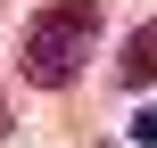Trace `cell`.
Listing matches in <instances>:
<instances>
[{
  "mask_svg": "<svg viewBox=\"0 0 157 148\" xmlns=\"http://www.w3.org/2000/svg\"><path fill=\"white\" fill-rule=\"evenodd\" d=\"M8 132H17V107H8V91H0V140H8Z\"/></svg>",
  "mask_w": 157,
  "mask_h": 148,
  "instance_id": "4",
  "label": "cell"
},
{
  "mask_svg": "<svg viewBox=\"0 0 157 148\" xmlns=\"http://www.w3.org/2000/svg\"><path fill=\"white\" fill-rule=\"evenodd\" d=\"M116 82H124V91H149V82H157V16H149V25H132L124 58H116Z\"/></svg>",
  "mask_w": 157,
  "mask_h": 148,
  "instance_id": "2",
  "label": "cell"
},
{
  "mask_svg": "<svg viewBox=\"0 0 157 148\" xmlns=\"http://www.w3.org/2000/svg\"><path fill=\"white\" fill-rule=\"evenodd\" d=\"M91 41H99V0H50V8L25 25L17 66H25L33 91H66V82L83 74V58H91Z\"/></svg>",
  "mask_w": 157,
  "mask_h": 148,
  "instance_id": "1",
  "label": "cell"
},
{
  "mask_svg": "<svg viewBox=\"0 0 157 148\" xmlns=\"http://www.w3.org/2000/svg\"><path fill=\"white\" fill-rule=\"evenodd\" d=\"M132 140H141V148H157V107H141V115H132Z\"/></svg>",
  "mask_w": 157,
  "mask_h": 148,
  "instance_id": "3",
  "label": "cell"
}]
</instances>
